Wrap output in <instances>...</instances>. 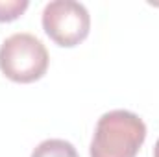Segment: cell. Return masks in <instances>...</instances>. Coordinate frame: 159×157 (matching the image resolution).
Instances as JSON below:
<instances>
[{
    "label": "cell",
    "instance_id": "5",
    "mask_svg": "<svg viewBox=\"0 0 159 157\" xmlns=\"http://www.w3.org/2000/svg\"><path fill=\"white\" fill-rule=\"evenodd\" d=\"M28 0H0V22L17 20L28 9Z\"/></svg>",
    "mask_w": 159,
    "mask_h": 157
},
{
    "label": "cell",
    "instance_id": "1",
    "mask_svg": "<svg viewBox=\"0 0 159 157\" xmlns=\"http://www.w3.org/2000/svg\"><path fill=\"white\" fill-rule=\"evenodd\" d=\"M146 141L144 120L126 109H113L98 118L93 141L89 146L91 157H135Z\"/></svg>",
    "mask_w": 159,
    "mask_h": 157
},
{
    "label": "cell",
    "instance_id": "2",
    "mask_svg": "<svg viewBox=\"0 0 159 157\" xmlns=\"http://www.w3.org/2000/svg\"><path fill=\"white\" fill-rule=\"evenodd\" d=\"M50 56L43 41L32 34L19 32L0 44V70L15 83H34L48 70Z\"/></svg>",
    "mask_w": 159,
    "mask_h": 157
},
{
    "label": "cell",
    "instance_id": "3",
    "mask_svg": "<svg viewBox=\"0 0 159 157\" xmlns=\"http://www.w3.org/2000/svg\"><path fill=\"white\" fill-rule=\"evenodd\" d=\"M43 30L57 46L74 48L87 39L91 15L76 0H52L43 9Z\"/></svg>",
    "mask_w": 159,
    "mask_h": 157
},
{
    "label": "cell",
    "instance_id": "6",
    "mask_svg": "<svg viewBox=\"0 0 159 157\" xmlns=\"http://www.w3.org/2000/svg\"><path fill=\"white\" fill-rule=\"evenodd\" d=\"M154 157H159V139L156 141V146H154Z\"/></svg>",
    "mask_w": 159,
    "mask_h": 157
},
{
    "label": "cell",
    "instance_id": "4",
    "mask_svg": "<svg viewBox=\"0 0 159 157\" xmlns=\"http://www.w3.org/2000/svg\"><path fill=\"white\" fill-rule=\"evenodd\" d=\"M30 157H80L72 142L65 139H46L39 142Z\"/></svg>",
    "mask_w": 159,
    "mask_h": 157
}]
</instances>
